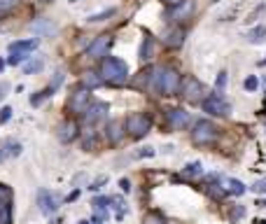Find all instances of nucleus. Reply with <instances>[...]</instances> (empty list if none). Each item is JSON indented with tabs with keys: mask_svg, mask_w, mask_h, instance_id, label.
I'll list each match as a JSON object with an SVG mask.
<instances>
[{
	"mask_svg": "<svg viewBox=\"0 0 266 224\" xmlns=\"http://www.w3.org/2000/svg\"><path fill=\"white\" fill-rule=\"evenodd\" d=\"M42 65H44V61L40 56L26 59V61H23V75H35L38 70H42Z\"/></svg>",
	"mask_w": 266,
	"mask_h": 224,
	"instance_id": "17",
	"label": "nucleus"
},
{
	"mask_svg": "<svg viewBox=\"0 0 266 224\" xmlns=\"http://www.w3.org/2000/svg\"><path fill=\"white\" fill-rule=\"evenodd\" d=\"M180 94L187 98L189 103H199L203 96V84L196 77H187L184 82H180Z\"/></svg>",
	"mask_w": 266,
	"mask_h": 224,
	"instance_id": "8",
	"label": "nucleus"
},
{
	"mask_svg": "<svg viewBox=\"0 0 266 224\" xmlns=\"http://www.w3.org/2000/svg\"><path fill=\"white\" fill-rule=\"evenodd\" d=\"M110 47H112V35H110V33L98 35L96 40L86 47V56H89V59H103V56H107Z\"/></svg>",
	"mask_w": 266,
	"mask_h": 224,
	"instance_id": "6",
	"label": "nucleus"
},
{
	"mask_svg": "<svg viewBox=\"0 0 266 224\" xmlns=\"http://www.w3.org/2000/svg\"><path fill=\"white\" fill-rule=\"evenodd\" d=\"M208 194H210V196H215V199H222L224 194V189H220V184H208Z\"/></svg>",
	"mask_w": 266,
	"mask_h": 224,
	"instance_id": "31",
	"label": "nucleus"
},
{
	"mask_svg": "<svg viewBox=\"0 0 266 224\" xmlns=\"http://www.w3.org/2000/svg\"><path fill=\"white\" fill-rule=\"evenodd\" d=\"M257 84H259V82H257V77H255V75H250V77H247V80L243 82V86L247 89V91H255Z\"/></svg>",
	"mask_w": 266,
	"mask_h": 224,
	"instance_id": "34",
	"label": "nucleus"
},
{
	"mask_svg": "<svg viewBox=\"0 0 266 224\" xmlns=\"http://www.w3.org/2000/svg\"><path fill=\"white\" fill-rule=\"evenodd\" d=\"M33 31H35V33H42V35H52L54 26H52V23H47V21H38L35 26H33Z\"/></svg>",
	"mask_w": 266,
	"mask_h": 224,
	"instance_id": "25",
	"label": "nucleus"
},
{
	"mask_svg": "<svg viewBox=\"0 0 266 224\" xmlns=\"http://www.w3.org/2000/svg\"><path fill=\"white\" fill-rule=\"evenodd\" d=\"M2 70H5V61L0 59V73H2Z\"/></svg>",
	"mask_w": 266,
	"mask_h": 224,
	"instance_id": "40",
	"label": "nucleus"
},
{
	"mask_svg": "<svg viewBox=\"0 0 266 224\" xmlns=\"http://www.w3.org/2000/svg\"><path fill=\"white\" fill-rule=\"evenodd\" d=\"M89 89L86 86H80V89H75L73 94H70V98H68V112H73V115H77V112H84L86 105H89Z\"/></svg>",
	"mask_w": 266,
	"mask_h": 224,
	"instance_id": "7",
	"label": "nucleus"
},
{
	"mask_svg": "<svg viewBox=\"0 0 266 224\" xmlns=\"http://www.w3.org/2000/svg\"><path fill=\"white\" fill-rule=\"evenodd\" d=\"M19 152H21V145H19V143H12V140L2 143V154H5V157H19Z\"/></svg>",
	"mask_w": 266,
	"mask_h": 224,
	"instance_id": "21",
	"label": "nucleus"
},
{
	"mask_svg": "<svg viewBox=\"0 0 266 224\" xmlns=\"http://www.w3.org/2000/svg\"><path fill=\"white\" fill-rule=\"evenodd\" d=\"M164 5H170V7H175V5H180L182 0H161Z\"/></svg>",
	"mask_w": 266,
	"mask_h": 224,
	"instance_id": "39",
	"label": "nucleus"
},
{
	"mask_svg": "<svg viewBox=\"0 0 266 224\" xmlns=\"http://www.w3.org/2000/svg\"><path fill=\"white\" fill-rule=\"evenodd\" d=\"M166 122L170 128H184L189 126V112H184L182 107H170L166 112Z\"/></svg>",
	"mask_w": 266,
	"mask_h": 224,
	"instance_id": "10",
	"label": "nucleus"
},
{
	"mask_svg": "<svg viewBox=\"0 0 266 224\" xmlns=\"http://www.w3.org/2000/svg\"><path fill=\"white\" fill-rule=\"evenodd\" d=\"M112 14H115V10H105V12H101V14H91V17H89V21H91V23L105 21L107 17H112Z\"/></svg>",
	"mask_w": 266,
	"mask_h": 224,
	"instance_id": "29",
	"label": "nucleus"
},
{
	"mask_svg": "<svg viewBox=\"0 0 266 224\" xmlns=\"http://www.w3.org/2000/svg\"><path fill=\"white\" fill-rule=\"evenodd\" d=\"M192 140L196 145H210L217 140V126L210 119H199L192 126Z\"/></svg>",
	"mask_w": 266,
	"mask_h": 224,
	"instance_id": "4",
	"label": "nucleus"
},
{
	"mask_svg": "<svg viewBox=\"0 0 266 224\" xmlns=\"http://www.w3.org/2000/svg\"><path fill=\"white\" fill-rule=\"evenodd\" d=\"M19 5V0H0V17H5V14H10L14 7Z\"/></svg>",
	"mask_w": 266,
	"mask_h": 224,
	"instance_id": "22",
	"label": "nucleus"
},
{
	"mask_svg": "<svg viewBox=\"0 0 266 224\" xmlns=\"http://www.w3.org/2000/svg\"><path fill=\"white\" fill-rule=\"evenodd\" d=\"M28 56H26V52H10V63L12 65H19V63H23Z\"/></svg>",
	"mask_w": 266,
	"mask_h": 224,
	"instance_id": "28",
	"label": "nucleus"
},
{
	"mask_svg": "<svg viewBox=\"0 0 266 224\" xmlns=\"http://www.w3.org/2000/svg\"><path fill=\"white\" fill-rule=\"evenodd\" d=\"M119 187H122V192H128V189H131V184H128V180H122V182H119Z\"/></svg>",
	"mask_w": 266,
	"mask_h": 224,
	"instance_id": "38",
	"label": "nucleus"
},
{
	"mask_svg": "<svg viewBox=\"0 0 266 224\" xmlns=\"http://www.w3.org/2000/svg\"><path fill=\"white\" fill-rule=\"evenodd\" d=\"M38 47V40H17L10 44V52H31Z\"/></svg>",
	"mask_w": 266,
	"mask_h": 224,
	"instance_id": "19",
	"label": "nucleus"
},
{
	"mask_svg": "<svg viewBox=\"0 0 266 224\" xmlns=\"http://www.w3.org/2000/svg\"><path fill=\"white\" fill-rule=\"evenodd\" d=\"M38 205H40L42 215H54L59 210V199L49 189H40L38 192Z\"/></svg>",
	"mask_w": 266,
	"mask_h": 224,
	"instance_id": "9",
	"label": "nucleus"
},
{
	"mask_svg": "<svg viewBox=\"0 0 266 224\" xmlns=\"http://www.w3.org/2000/svg\"><path fill=\"white\" fill-rule=\"evenodd\" d=\"M243 215H245V208L243 205H236L234 210H231V215H229V222H238Z\"/></svg>",
	"mask_w": 266,
	"mask_h": 224,
	"instance_id": "30",
	"label": "nucleus"
},
{
	"mask_svg": "<svg viewBox=\"0 0 266 224\" xmlns=\"http://www.w3.org/2000/svg\"><path fill=\"white\" fill-rule=\"evenodd\" d=\"M52 91H54L52 86H49V89H44V91H38V94H35V96L31 98V103H33V105H40V103H42L44 98H49V96H52Z\"/></svg>",
	"mask_w": 266,
	"mask_h": 224,
	"instance_id": "27",
	"label": "nucleus"
},
{
	"mask_svg": "<svg viewBox=\"0 0 266 224\" xmlns=\"http://www.w3.org/2000/svg\"><path fill=\"white\" fill-rule=\"evenodd\" d=\"M128 77V68L124 61H119L115 56H103L101 59V80L107 84H124Z\"/></svg>",
	"mask_w": 266,
	"mask_h": 224,
	"instance_id": "2",
	"label": "nucleus"
},
{
	"mask_svg": "<svg viewBox=\"0 0 266 224\" xmlns=\"http://www.w3.org/2000/svg\"><path fill=\"white\" fill-rule=\"evenodd\" d=\"M224 192L241 196V194H245V184L241 180H236V178H229V180H224Z\"/></svg>",
	"mask_w": 266,
	"mask_h": 224,
	"instance_id": "16",
	"label": "nucleus"
},
{
	"mask_svg": "<svg viewBox=\"0 0 266 224\" xmlns=\"http://www.w3.org/2000/svg\"><path fill=\"white\" fill-rule=\"evenodd\" d=\"M77 224H89V222H86V220H82V222H77Z\"/></svg>",
	"mask_w": 266,
	"mask_h": 224,
	"instance_id": "44",
	"label": "nucleus"
},
{
	"mask_svg": "<svg viewBox=\"0 0 266 224\" xmlns=\"http://www.w3.org/2000/svg\"><path fill=\"white\" fill-rule=\"evenodd\" d=\"M247 42H252V44L266 42V26H257V28H252V31L247 33Z\"/></svg>",
	"mask_w": 266,
	"mask_h": 224,
	"instance_id": "18",
	"label": "nucleus"
},
{
	"mask_svg": "<svg viewBox=\"0 0 266 224\" xmlns=\"http://www.w3.org/2000/svg\"><path fill=\"white\" fill-rule=\"evenodd\" d=\"M40 2H44V5H49V2H54V0H40Z\"/></svg>",
	"mask_w": 266,
	"mask_h": 224,
	"instance_id": "41",
	"label": "nucleus"
},
{
	"mask_svg": "<svg viewBox=\"0 0 266 224\" xmlns=\"http://www.w3.org/2000/svg\"><path fill=\"white\" fill-rule=\"evenodd\" d=\"M224 86H226V73H220L217 75V89H224Z\"/></svg>",
	"mask_w": 266,
	"mask_h": 224,
	"instance_id": "36",
	"label": "nucleus"
},
{
	"mask_svg": "<svg viewBox=\"0 0 266 224\" xmlns=\"http://www.w3.org/2000/svg\"><path fill=\"white\" fill-rule=\"evenodd\" d=\"M259 65H266V59H262V61H259Z\"/></svg>",
	"mask_w": 266,
	"mask_h": 224,
	"instance_id": "42",
	"label": "nucleus"
},
{
	"mask_svg": "<svg viewBox=\"0 0 266 224\" xmlns=\"http://www.w3.org/2000/svg\"><path fill=\"white\" fill-rule=\"evenodd\" d=\"M180 73L175 68H152L149 73V89L159 91V96H173L180 91Z\"/></svg>",
	"mask_w": 266,
	"mask_h": 224,
	"instance_id": "1",
	"label": "nucleus"
},
{
	"mask_svg": "<svg viewBox=\"0 0 266 224\" xmlns=\"http://www.w3.org/2000/svg\"><path fill=\"white\" fill-rule=\"evenodd\" d=\"M184 175H189V178H199V175H201V163H199V161L187 163V166H184Z\"/></svg>",
	"mask_w": 266,
	"mask_h": 224,
	"instance_id": "24",
	"label": "nucleus"
},
{
	"mask_svg": "<svg viewBox=\"0 0 266 224\" xmlns=\"http://www.w3.org/2000/svg\"><path fill=\"white\" fill-rule=\"evenodd\" d=\"M250 189H252V192H257V194L266 192V178H264V180H257L255 184H252V187H250Z\"/></svg>",
	"mask_w": 266,
	"mask_h": 224,
	"instance_id": "35",
	"label": "nucleus"
},
{
	"mask_svg": "<svg viewBox=\"0 0 266 224\" xmlns=\"http://www.w3.org/2000/svg\"><path fill=\"white\" fill-rule=\"evenodd\" d=\"M152 56H154V40H152V38H145L143 44H140V59L147 61V59H152Z\"/></svg>",
	"mask_w": 266,
	"mask_h": 224,
	"instance_id": "20",
	"label": "nucleus"
},
{
	"mask_svg": "<svg viewBox=\"0 0 266 224\" xmlns=\"http://www.w3.org/2000/svg\"><path fill=\"white\" fill-rule=\"evenodd\" d=\"M10 199H12V189L7 184H0V201L10 203Z\"/></svg>",
	"mask_w": 266,
	"mask_h": 224,
	"instance_id": "32",
	"label": "nucleus"
},
{
	"mask_svg": "<svg viewBox=\"0 0 266 224\" xmlns=\"http://www.w3.org/2000/svg\"><path fill=\"white\" fill-rule=\"evenodd\" d=\"M105 136L110 145H119L124 140V124L122 122H110L105 128Z\"/></svg>",
	"mask_w": 266,
	"mask_h": 224,
	"instance_id": "14",
	"label": "nucleus"
},
{
	"mask_svg": "<svg viewBox=\"0 0 266 224\" xmlns=\"http://www.w3.org/2000/svg\"><path fill=\"white\" fill-rule=\"evenodd\" d=\"M124 131H126L133 140L145 138L149 131H152V117H149L147 112H136V115H131V117L126 119Z\"/></svg>",
	"mask_w": 266,
	"mask_h": 224,
	"instance_id": "3",
	"label": "nucleus"
},
{
	"mask_svg": "<svg viewBox=\"0 0 266 224\" xmlns=\"http://www.w3.org/2000/svg\"><path fill=\"white\" fill-rule=\"evenodd\" d=\"M105 115H107V105H105V103H94V105H86L84 122L89 124V126H94V124H98L101 119H105Z\"/></svg>",
	"mask_w": 266,
	"mask_h": 224,
	"instance_id": "11",
	"label": "nucleus"
},
{
	"mask_svg": "<svg viewBox=\"0 0 266 224\" xmlns=\"http://www.w3.org/2000/svg\"><path fill=\"white\" fill-rule=\"evenodd\" d=\"M184 28L182 26H173V28H168V31L164 33V42L168 44V47H173V49H178V47H182V42H184Z\"/></svg>",
	"mask_w": 266,
	"mask_h": 224,
	"instance_id": "13",
	"label": "nucleus"
},
{
	"mask_svg": "<svg viewBox=\"0 0 266 224\" xmlns=\"http://www.w3.org/2000/svg\"><path fill=\"white\" fill-rule=\"evenodd\" d=\"M203 110L205 112H210L213 117H226L229 112H231V105H229V101L220 94H213V96H208L205 101L201 103Z\"/></svg>",
	"mask_w": 266,
	"mask_h": 224,
	"instance_id": "5",
	"label": "nucleus"
},
{
	"mask_svg": "<svg viewBox=\"0 0 266 224\" xmlns=\"http://www.w3.org/2000/svg\"><path fill=\"white\" fill-rule=\"evenodd\" d=\"M5 94H7V84H5V82H0V101L5 98Z\"/></svg>",
	"mask_w": 266,
	"mask_h": 224,
	"instance_id": "37",
	"label": "nucleus"
},
{
	"mask_svg": "<svg viewBox=\"0 0 266 224\" xmlns=\"http://www.w3.org/2000/svg\"><path fill=\"white\" fill-rule=\"evenodd\" d=\"M80 136V124L75 119H65L63 124L59 126V140L61 143H73Z\"/></svg>",
	"mask_w": 266,
	"mask_h": 224,
	"instance_id": "12",
	"label": "nucleus"
},
{
	"mask_svg": "<svg viewBox=\"0 0 266 224\" xmlns=\"http://www.w3.org/2000/svg\"><path fill=\"white\" fill-rule=\"evenodd\" d=\"M0 224H12L10 203H2V205H0Z\"/></svg>",
	"mask_w": 266,
	"mask_h": 224,
	"instance_id": "23",
	"label": "nucleus"
},
{
	"mask_svg": "<svg viewBox=\"0 0 266 224\" xmlns=\"http://www.w3.org/2000/svg\"><path fill=\"white\" fill-rule=\"evenodd\" d=\"M12 119V107H2V110H0V124H7V122H10Z\"/></svg>",
	"mask_w": 266,
	"mask_h": 224,
	"instance_id": "33",
	"label": "nucleus"
},
{
	"mask_svg": "<svg viewBox=\"0 0 266 224\" xmlns=\"http://www.w3.org/2000/svg\"><path fill=\"white\" fill-rule=\"evenodd\" d=\"M107 203H110V199H105V196H96L94 203H91V205H94V213H96V217L101 222L107 217Z\"/></svg>",
	"mask_w": 266,
	"mask_h": 224,
	"instance_id": "15",
	"label": "nucleus"
},
{
	"mask_svg": "<svg viewBox=\"0 0 266 224\" xmlns=\"http://www.w3.org/2000/svg\"><path fill=\"white\" fill-rule=\"evenodd\" d=\"M101 82H103V80H101V75H98V73H91V70L84 73V84L86 86H98Z\"/></svg>",
	"mask_w": 266,
	"mask_h": 224,
	"instance_id": "26",
	"label": "nucleus"
},
{
	"mask_svg": "<svg viewBox=\"0 0 266 224\" xmlns=\"http://www.w3.org/2000/svg\"><path fill=\"white\" fill-rule=\"evenodd\" d=\"M257 224H266V222H264V220H257Z\"/></svg>",
	"mask_w": 266,
	"mask_h": 224,
	"instance_id": "43",
	"label": "nucleus"
}]
</instances>
